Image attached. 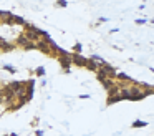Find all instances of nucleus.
<instances>
[{"label":"nucleus","instance_id":"nucleus-1","mask_svg":"<svg viewBox=\"0 0 154 136\" xmlns=\"http://www.w3.org/2000/svg\"><path fill=\"white\" fill-rule=\"evenodd\" d=\"M101 71H103V75L104 76H114L116 73H114V68L113 66H109V65H103V68H101Z\"/></svg>","mask_w":154,"mask_h":136},{"label":"nucleus","instance_id":"nucleus-2","mask_svg":"<svg viewBox=\"0 0 154 136\" xmlns=\"http://www.w3.org/2000/svg\"><path fill=\"white\" fill-rule=\"evenodd\" d=\"M71 62H75L76 65H86V62H88V60L81 58L80 55H73V60H71Z\"/></svg>","mask_w":154,"mask_h":136},{"label":"nucleus","instance_id":"nucleus-3","mask_svg":"<svg viewBox=\"0 0 154 136\" xmlns=\"http://www.w3.org/2000/svg\"><path fill=\"white\" fill-rule=\"evenodd\" d=\"M103 83H104V88L106 90H111V86H113V81H111V80H103Z\"/></svg>","mask_w":154,"mask_h":136},{"label":"nucleus","instance_id":"nucleus-4","mask_svg":"<svg viewBox=\"0 0 154 136\" xmlns=\"http://www.w3.org/2000/svg\"><path fill=\"white\" fill-rule=\"evenodd\" d=\"M133 126H134V128H143V126H146V123H144V121H136Z\"/></svg>","mask_w":154,"mask_h":136},{"label":"nucleus","instance_id":"nucleus-5","mask_svg":"<svg viewBox=\"0 0 154 136\" xmlns=\"http://www.w3.org/2000/svg\"><path fill=\"white\" fill-rule=\"evenodd\" d=\"M38 46H40L43 52H48V46H47V43H45V42H40V43H38Z\"/></svg>","mask_w":154,"mask_h":136},{"label":"nucleus","instance_id":"nucleus-6","mask_svg":"<svg viewBox=\"0 0 154 136\" xmlns=\"http://www.w3.org/2000/svg\"><path fill=\"white\" fill-rule=\"evenodd\" d=\"M61 63H63V66H68V65H70V60L65 56V58H61Z\"/></svg>","mask_w":154,"mask_h":136}]
</instances>
